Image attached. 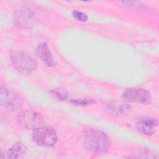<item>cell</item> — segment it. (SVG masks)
<instances>
[{
  "label": "cell",
  "mask_w": 159,
  "mask_h": 159,
  "mask_svg": "<svg viewBox=\"0 0 159 159\" xmlns=\"http://www.w3.org/2000/svg\"><path fill=\"white\" fill-rule=\"evenodd\" d=\"M82 142L86 150L95 153L106 152L110 147V140L102 131L88 129L82 135Z\"/></svg>",
  "instance_id": "1"
},
{
  "label": "cell",
  "mask_w": 159,
  "mask_h": 159,
  "mask_svg": "<svg viewBox=\"0 0 159 159\" xmlns=\"http://www.w3.org/2000/svg\"><path fill=\"white\" fill-rule=\"evenodd\" d=\"M11 61L16 70L24 75H30L36 68V62L34 59L27 53L21 51L12 53Z\"/></svg>",
  "instance_id": "2"
},
{
  "label": "cell",
  "mask_w": 159,
  "mask_h": 159,
  "mask_svg": "<svg viewBox=\"0 0 159 159\" xmlns=\"http://www.w3.org/2000/svg\"><path fill=\"white\" fill-rule=\"evenodd\" d=\"M32 139L37 145L48 147L54 145L58 139L57 134L53 129L43 126L34 130Z\"/></svg>",
  "instance_id": "3"
},
{
  "label": "cell",
  "mask_w": 159,
  "mask_h": 159,
  "mask_svg": "<svg viewBox=\"0 0 159 159\" xmlns=\"http://www.w3.org/2000/svg\"><path fill=\"white\" fill-rule=\"evenodd\" d=\"M17 122L23 128L34 130L42 126L44 124L42 116L39 113L30 110L20 112L17 115Z\"/></svg>",
  "instance_id": "4"
},
{
  "label": "cell",
  "mask_w": 159,
  "mask_h": 159,
  "mask_svg": "<svg viewBox=\"0 0 159 159\" xmlns=\"http://www.w3.org/2000/svg\"><path fill=\"white\" fill-rule=\"evenodd\" d=\"M0 96L1 105L7 109L17 111L23 106V100L18 94L2 86Z\"/></svg>",
  "instance_id": "5"
},
{
  "label": "cell",
  "mask_w": 159,
  "mask_h": 159,
  "mask_svg": "<svg viewBox=\"0 0 159 159\" xmlns=\"http://www.w3.org/2000/svg\"><path fill=\"white\" fill-rule=\"evenodd\" d=\"M122 98L129 102L142 104H148L152 101L150 93L142 88L127 89L122 94Z\"/></svg>",
  "instance_id": "6"
},
{
  "label": "cell",
  "mask_w": 159,
  "mask_h": 159,
  "mask_svg": "<svg viewBox=\"0 0 159 159\" xmlns=\"http://www.w3.org/2000/svg\"><path fill=\"white\" fill-rule=\"evenodd\" d=\"M14 24L20 28H30L34 24V14L28 8H22L14 14Z\"/></svg>",
  "instance_id": "7"
},
{
  "label": "cell",
  "mask_w": 159,
  "mask_h": 159,
  "mask_svg": "<svg viewBox=\"0 0 159 159\" xmlns=\"http://www.w3.org/2000/svg\"><path fill=\"white\" fill-rule=\"evenodd\" d=\"M157 120L153 118H143L139 119L136 123V127L142 134L151 135L155 133L157 126Z\"/></svg>",
  "instance_id": "8"
},
{
  "label": "cell",
  "mask_w": 159,
  "mask_h": 159,
  "mask_svg": "<svg viewBox=\"0 0 159 159\" xmlns=\"http://www.w3.org/2000/svg\"><path fill=\"white\" fill-rule=\"evenodd\" d=\"M37 56L48 66H53L55 65V62L50 50L48 45L45 43L39 44L35 50Z\"/></svg>",
  "instance_id": "9"
},
{
  "label": "cell",
  "mask_w": 159,
  "mask_h": 159,
  "mask_svg": "<svg viewBox=\"0 0 159 159\" xmlns=\"http://www.w3.org/2000/svg\"><path fill=\"white\" fill-rule=\"evenodd\" d=\"M27 152V148L26 146L23 143L18 142L9 148L7 152V157L12 159L22 158L26 154Z\"/></svg>",
  "instance_id": "10"
},
{
  "label": "cell",
  "mask_w": 159,
  "mask_h": 159,
  "mask_svg": "<svg viewBox=\"0 0 159 159\" xmlns=\"http://www.w3.org/2000/svg\"><path fill=\"white\" fill-rule=\"evenodd\" d=\"M51 93L54 94L60 100H65L68 97V93L63 89H55L50 91Z\"/></svg>",
  "instance_id": "11"
},
{
  "label": "cell",
  "mask_w": 159,
  "mask_h": 159,
  "mask_svg": "<svg viewBox=\"0 0 159 159\" xmlns=\"http://www.w3.org/2000/svg\"><path fill=\"white\" fill-rule=\"evenodd\" d=\"M73 17L78 21L80 22H85L88 20V16L83 12L80 11L75 10L72 12Z\"/></svg>",
  "instance_id": "12"
},
{
  "label": "cell",
  "mask_w": 159,
  "mask_h": 159,
  "mask_svg": "<svg viewBox=\"0 0 159 159\" xmlns=\"http://www.w3.org/2000/svg\"><path fill=\"white\" fill-rule=\"evenodd\" d=\"M73 104H75L76 105H81V106H85L88 104H91L93 103H95V101L93 99H73L70 101Z\"/></svg>",
  "instance_id": "13"
}]
</instances>
